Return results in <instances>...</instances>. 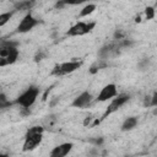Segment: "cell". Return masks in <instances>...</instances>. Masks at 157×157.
<instances>
[{"mask_svg": "<svg viewBox=\"0 0 157 157\" xmlns=\"http://www.w3.org/2000/svg\"><path fill=\"white\" fill-rule=\"evenodd\" d=\"M18 43L12 40L0 42V66L13 64L18 58Z\"/></svg>", "mask_w": 157, "mask_h": 157, "instance_id": "6da1fadb", "label": "cell"}, {"mask_svg": "<svg viewBox=\"0 0 157 157\" xmlns=\"http://www.w3.org/2000/svg\"><path fill=\"white\" fill-rule=\"evenodd\" d=\"M43 140V128L42 126H32L27 130L25 135V142L22 146V150L26 151H32L34 150Z\"/></svg>", "mask_w": 157, "mask_h": 157, "instance_id": "7a4b0ae2", "label": "cell"}, {"mask_svg": "<svg viewBox=\"0 0 157 157\" xmlns=\"http://www.w3.org/2000/svg\"><path fill=\"white\" fill-rule=\"evenodd\" d=\"M38 94H39V88H38L37 86H29L25 92H22V93L15 99V103H17V104H20L21 107L28 109V108H31V107L34 104V102H36Z\"/></svg>", "mask_w": 157, "mask_h": 157, "instance_id": "3957f363", "label": "cell"}, {"mask_svg": "<svg viewBox=\"0 0 157 157\" xmlns=\"http://www.w3.org/2000/svg\"><path fill=\"white\" fill-rule=\"evenodd\" d=\"M81 65H82V61H78V60H71V61H65V63L55 64L50 74L53 76L67 75V74H71V72L76 71L77 69H80Z\"/></svg>", "mask_w": 157, "mask_h": 157, "instance_id": "277c9868", "label": "cell"}, {"mask_svg": "<svg viewBox=\"0 0 157 157\" xmlns=\"http://www.w3.org/2000/svg\"><path fill=\"white\" fill-rule=\"evenodd\" d=\"M96 26V22H83V21H78L75 25H72L69 31H67V36L70 37H80V36H85L87 33H90Z\"/></svg>", "mask_w": 157, "mask_h": 157, "instance_id": "5b68a950", "label": "cell"}, {"mask_svg": "<svg viewBox=\"0 0 157 157\" xmlns=\"http://www.w3.org/2000/svg\"><path fill=\"white\" fill-rule=\"evenodd\" d=\"M129 99H130V96H129V94H126V93H119V94L114 96V97L112 98L110 104L107 107V109H105V112H104V114H103L102 119H105L108 115H110L112 113L117 112V110H118L120 107H123V105H124Z\"/></svg>", "mask_w": 157, "mask_h": 157, "instance_id": "8992f818", "label": "cell"}, {"mask_svg": "<svg viewBox=\"0 0 157 157\" xmlns=\"http://www.w3.org/2000/svg\"><path fill=\"white\" fill-rule=\"evenodd\" d=\"M38 20L36 18V17H33V15L31 13V12H28V13H26L25 16H23V18L20 21V23H18V26H17V28H16V32H18V33H27V32H29L31 29H33L37 25H38Z\"/></svg>", "mask_w": 157, "mask_h": 157, "instance_id": "52a82bcc", "label": "cell"}, {"mask_svg": "<svg viewBox=\"0 0 157 157\" xmlns=\"http://www.w3.org/2000/svg\"><path fill=\"white\" fill-rule=\"evenodd\" d=\"M117 94H118L117 86H115L114 83H108V85H105V86L101 90V92L98 93L96 101H97V102H105V101H108V99H112V98H113L114 96H117Z\"/></svg>", "mask_w": 157, "mask_h": 157, "instance_id": "ba28073f", "label": "cell"}, {"mask_svg": "<svg viewBox=\"0 0 157 157\" xmlns=\"http://www.w3.org/2000/svg\"><path fill=\"white\" fill-rule=\"evenodd\" d=\"M93 101L92 94L88 91H83L82 93H80L71 103V105L74 108H86L91 104V102Z\"/></svg>", "mask_w": 157, "mask_h": 157, "instance_id": "9c48e42d", "label": "cell"}, {"mask_svg": "<svg viewBox=\"0 0 157 157\" xmlns=\"http://www.w3.org/2000/svg\"><path fill=\"white\" fill-rule=\"evenodd\" d=\"M71 148H72V144L71 142H63V144L55 146L50 151V156L52 157H65L66 155H69Z\"/></svg>", "mask_w": 157, "mask_h": 157, "instance_id": "30bf717a", "label": "cell"}, {"mask_svg": "<svg viewBox=\"0 0 157 157\" xmlns=\"http://www.w3.org/2000/svg\"><path fill=\"white\" fill-rule=\"evenodd\" d=\"M118 48H119L118 44L110 43V44L103 47V48L99 50V55H101L102 58H109V56H112V55H114V54L118 53Z\"/></svg>", "mask_w": 157, "mask_h": 157, "instance_id": "8fae6325", "label": "cell"}, {"mask_svg": "<svg viewBox=\"0 0 157 157\" xmlns=\"http://www.w3.org/2000/svg\"><path fill=\"white\" fill-rule=\"evenodd\" d=\"M136 125H137V119L135 117H129L123 121L121 130L123 131H129V130H132L134 128H136Z\"/></svg>", "mask_w": 157, "mask_h": 157, "instance_id": "7c38bea8", "label": "cell"}, {"mask_svg": "<svg viewBox=\"0 0 157 157\" xmlns=\"http://www.w3.org/2000/svg\"><path fill=\"white\" fill-rule=\"evenodd\" d=\"M33 5H34V0H22V1L17 2L15 5V9L20 10V11H22V10H31L33 7Z\"/></svg>", "mask_w": 157, "mask_h": 157, "instance_id": "4fadbf2b", "label": "cell"}, {"mask_svg": "<svg viewBox=\"0 0 157 157\" xmlns=\"http://www.w3.org/2000/svg\"><path fill=\"white\" fill-rule=\"evenodd\" d=\"M96 4H87L86 6L82 7V10L80 11V17H86L88 15H91L94 10H96Z\"/></svg>", "mask_w": 157, "mask_h": 157, "instance_id": "5bb4252c", "label": "cell"}, {"mask_svg": "<svg viewBox=\"0 0 157 157\" xmlns=\"http://www.w3.org/2000/svg\"><path fill=\"white\" fill-rule=\"evenodd\" d=\"M12 103H13V102H11V101L7 98V96H6L5 93H0V110L11 107Z\"/></svg>", "mask_w": 157, "mask_h": 157, "instance_id": "9a60e30c", "label": "cell"}, {"mask_svg": "<svg viewBox=\"0 0 157 157\" xmlns=\"http://www.w3.org/2000/svg\"><path fill=\"white\" fill-rule=\"evenodd\" d=\"M12 15H13V12H2V13H0V27H4L11 20Z\"/></svg>", "mask_w": 157, "mask_h": 157, "instance_id": "2e32d148", "label": "cell"}, {"mask_svg": "<svg viewBox=\"0 0 157 157\" xmlns=\"http://www.w3.org/2000/svg\"><path fill=\"white\" fill-rule=\"evenodd\" d=\"M145 16H146L147 20L153 18V17H155V7H152V6H147V7L145 9Z\"/></svg>", "mask_w": 157, "mask_h": 157, "instance_id": "e0dca14e", "label": "cell"}, {"mask_svg": "<svg viewBox=\"0 0 157 157\" xmlns=\"http://www.w3.org/2000/svg\"><path fill=\"white\" fill-rule=\"evenodd\" d=\"M87 0H63L64 5H80V4H83Z\"/></svg>", "mask_w": 157, "mask_h": 157, "instance_id": "ac0fdd59", "label": "cell"}]
</instances>
